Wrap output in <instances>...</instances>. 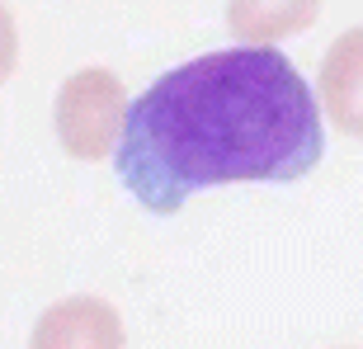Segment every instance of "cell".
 <instances>
[{
	"label": "cell",
	"mask_w": 363,
	"mask_h": 349,
	"mask_svg": "<svg viewBox=\"0 0 363 349\" xmlns=\"http://www.w3.org/2000/svg\"><path fill=\"white\" fill-rule=\"evenodd\" d=\"M321 104L340 133L363 137V28H345L321 57Z\"/></svg>",
	"instance_id": "4"
},
{
	"label": "cell",
	"mask_w": 363,
	"mask_h": 349,
	"mask_svg": "<svg viewBox=\"0 0 363 349\" xmlns=\"http://www.w3.org/2000/svg\"><path fill=\"white\" fill-rule=\"evenodd\" d=\"M325 151L321 109L279 48H227L151 81L113 151L128 194L179 213L199 189L302 179Z\"/></svg>",
	"instance_id": "1"
},
{
	"label": "cell",
	"mask_w": 363,
	"mask_h": 349,
	"mask_svg": "<svg viewBox=\"0 0 363 349\" xmlns=\"http://www.w3.org/2000/svg\"><path fill=\"white\" fill-rule=\"evenodd\" d=\"M33 349H123V321L104 297H62L38 316Z\"/></svg>",
	"instance_id": "3"
},
{
	"label": "cell",
	"mask_w": 363,
	"mask_h": 349,
	"mask_svg": "<svg viewBox=\"0 0 363 349\" xmlns=\"http://www.w3.org/2000/svg\"><path fill=\"white\" fill-rule=\"evenodd\" d=\"M52 123L62 147L76 161H104L113 151L118 128H128V104H123V81L104 67L71 71L52 104ZM123 142V137H118Z\"/></svg>",
	"instance_id": "2"
},
{
	"label": "cell",
	"mask_w": 363,
	"mask_h": 349,
	"mask_svg": "<svg viewBox=\"0 0 363 349\" xmlns=\"http://www.w3.org/2000/svg\"><path fill=\"white\" fill-rule=\"evenodd\" d=\"M14 62H19V33H14V19L10 10L0 5V81L14 71Z\"/></svg>",
	"instance_id": "5"
}]
</instances>
